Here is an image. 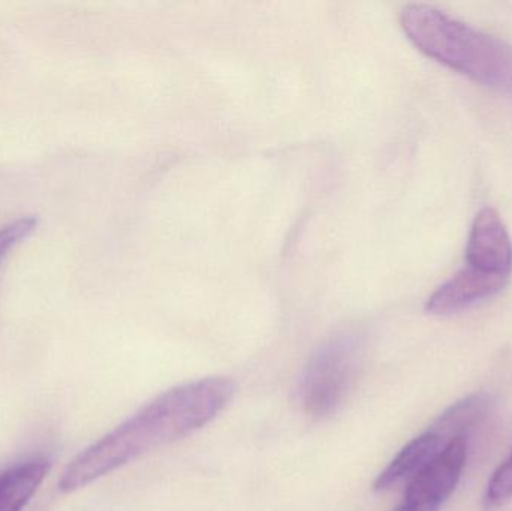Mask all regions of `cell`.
I'll return each instance as SVG.
<instances>
[{"label":"cell","instance_id":"obj_1","mask_svg":"<svg viewBox=\"0 0 512 511\" xmlns=\"http://www.w3.org/2000/svg\"><path fill=\"white\" fill-rule=\"evenodd\" d=\"M236 384L227 377L204 378L174 387L80 453L59 480L72 494L159 447L200 431L230 404Z\"/></svg>","mask_w":512,"mask_h":511},{"label":"cell","instance_id":"obj_2","mask_svg":"<svg viewBox=\"0 0 512 511\" xmlns=\"http://www.w3.org/2000/svg\"><path fill=\"white\" fill-rule=\"evenodd\" d=\"M400 26L421 53L481 86L512 96V45L421 3L402 9Z\"/></svg>","mask_w":512,"mask_h":511},{"label":"cell","instance_id":"obj_3","mask_svg":"<svg viewBox=\"0 0 512 511\" xmlns=\"http://www.w3.org/2000/svg\"><path fill=\"white\" fill-rule=\"evenodd\" d=\"M360 365L357 333H342L322 344L307 362L298 387L307 416L324 420L337 413L354 389Z\"/></svg>","mask_w":512,"mask_h":511},{"label":"cell","instance_id":"obj_4","mask_svg":"<svg viewBox=\"0 0 512 511\" xmlns=\"http://www.w3.org/2000/svg\"><path fill=\"white\" fill-rule=\"evenodd\" d=\"M468 461V438L448 441L442 452L417 474L405 491L403 501L414 506L439 510L462 479Z\"/></svg>","mask_w":512,"mask_h":511},{"label":"cell","instance_id":"obj_5","mask_svg":"<svg viewBox=\"0 0 512 511\" xmlns=\"http://www.w3.org/2000/svg\"><path fill=\"white\" fill-rule=\"evenodd\" d=\"M466 266L510 279L512 240L504 219L493 207L481 209L472 222L466 245Z\"/></svg>","mask_w":512,"mask_h":511},{"label":"cell","instance_id":"obj_6","mask_svg":"<svg viewBox=\"0 0 512 511\" xmlns=\"http://www.w3.org/2000/svg\"><path fill=\"white\" fill-rule=\"evenodd\" d=\"M508 281L510 279L465 266L429 297L426 311L436 317L459 314L501 293Z\"/></svg>","mask_w":512,"mask_h":511},{"label":"cell","instance_id":"obj_7","mask_svg":"<svg viewBox=\"0 0 512 511\" xmlns=\"http://www.w3.org/2000/svg\"><path fill=\"white\" fill-rule=\"evenodd\" d=\"M447 441L433 431L424 432L414 440L409 441L396 458L387 465L373 483L376 492L390 491L403 482H411L420 471H423L442 449Z\"/></svg>","mask_w":512,"mask_h":511},{"label":"cell","instance_id":"obj_8","mask_svg":"<svg viewBox=\"0 0 512 511\" xmlns=\"http://www.w3.org/2000/svg\"><path fill=\"white\" fill-rule=\"evenodd\" d=\"M48 473L50 464L44 459H33L0 473V511H23Z\"/></svg>","mask_w":512,"mask_h":511},{"label":"cell","instance_id":"obj_9","mask_svg":"<svg viewBox=\"0 0 512 511\" xmlns=\"http://www.w3.org/2000/svg\"><path fill=\"white\" fill-rule=\"evenodd\" d=\"M489 396L474 395L445 411L430 431L441 435L445 441H451L456 437L468 438V432L474 428L475 423L480 422L487 413H489Z\"/></svg>","mask_w":512,"mask_h":511},{"label":"cell","instance_id":"obj_10","mask_svg":"<svg viewBox=\"0 0 512 511\" xmlns=\"http://www.w3.org/2000/svg\"><path fill=\"white\" fill-rule=\"evenodd\" d=\"M512 500V452L493 474L483 498V509L495 511Z\"/></svg>","mask_w":512,"mask_h":511},{"label":"cell","instance_id":"obj_11","mask_svg":"<svg viewBox=\"0 0 512 511\" xmlns=\"http://www.w3.org/2000/svg\"><path fill=\"white\" fill-rule=\"evenodd\" d=\"M36 224H38L36 218L29 216V218L15 219L0 227V266L12 249L35 231Z\"/></svg>","mask_w":512,"mask_h":511},{"label":"cell","instance_id":"obj_12","mask_svg":"<svg viewBox=\"0 0 512 511\" xmlns=\"http://www.w3.org/2000/svg\"><path fill=\"white\" fill-rule=\"evenodd\" d=\"M394 511H439L435 509H430V507H423V506H414V504L405 503V501H402L400 503V506L397 507Z\"/></svg>","mask_w":512,"mask_h":511}]
</instances>
